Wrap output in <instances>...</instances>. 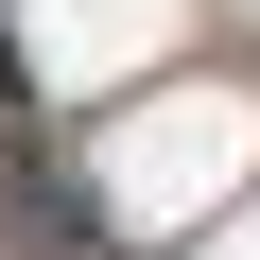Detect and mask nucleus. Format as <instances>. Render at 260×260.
<instances>
[{
  "instance_id": "1",
  "label": "nucleus",
  "mask_w": 260,
  "mask_h": 260,
  "mask_svg": "<svg viewBox=\"0 0 260 260\" xmlns=\"http://www.w3.org/2000/svg\"><path fill=\"white\" fill-rule=\"evenodd\" d=\"M0 208H18L35 243H70V260H121V243H104V191H87L70 156H35V139H18V156H0Z\"/></svg>"
}]
</instances>
